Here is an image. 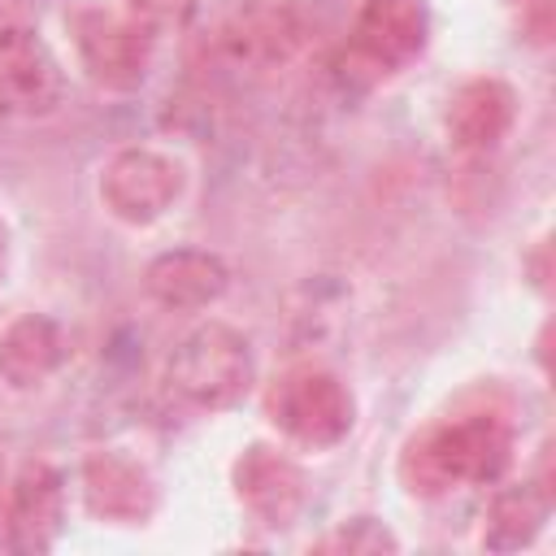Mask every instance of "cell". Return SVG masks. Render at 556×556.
Here are the masks:
<instances>
[{"label":"cell","instance_id":"obj_20","mask_svg":"<svg viewBox=\"0 0 556 556\" xmlns=\"http://www.w3.org/2000/svg\"><path fill=\"white\" fill-rule=\"evenodd\" d=\"M4 504H9V478H4V460H0V521H4Z\"/></svg>","mask_w":556,"mask_h":556},{"label":"cell","instance_id":"obj_10","mask_svg":"<svg viewBox=\"0 0 556 556\" xmlns=\"http://www.w3.org/2000/svg\"><path fill=\"white\" fill-rule=\"evenodd\" d=\"M61 508H65V478L48 460H26L17 478L9 482V539L22 552H43L61 534Z\"/></svg>","mask_w":556,"mask_h":556},{"label":"cell","instance_id":"obj_3","mask_svg":"<svg viewBox=\"0 0 556 556\" xmlns=\"http://www.w3.org/2000/svg\"><path fill=\"white\" fill-rule=\"evenodd\" d=\"M252 348L248 339L226 321L195 326L169 356V391L200 413H217L243 400L252 387Z\"/></svg>","mask_w":556,"mask_h":556},{"label":"cell","instance_id":"obj_2","mask_svg":"<svg viewBox=\"0 0 556 556\" xmlns=\"http://www.w3.org/2000/svg\"><path fill=\"white\" fill-rule=\"evenodd\" d=\"M326 13L317 0H243L217 26V56L230 70H282L313 48Z\"/></svg>","mask_w":556,"mask_h":556},{"label":"cell","instance_id":"obj_11","mask_svg":"<svg viewBox=\"0 0 556 556\" xmlns=\"http://www.w3.org/2000/svg\"><path fill=\"white\" fill-rule=\"evenodd\" d=\"M226 287H230L226 261L213 252H200V248L161 252L143 269V291L169 313H200V308L217 304L226 295Z\"/></svg>","mask_w":556,"mask_h":556},{"label":"cell","instance_id":"obj_8","mask_svg":"<svg viewBox=\"0 0 556 556\" xmlns=\"http://www.w3.org/2000/svg\"><path fill=\"white\" fill-rule=\"evenodd\" d=\"M235 495L261 526H291L308 500V478L278 447L252 443L235 460Z\"/></svg>","mask_w":556,"mask_h":556},{"label":"cell","instance_id":"obj_18","mask_svg":"<svg viewBox=\"0 0 556 556\" xmlns=\"http://www.w3.org/2000/svg\"><path fill=\"white\" fill-rule=\"evenodd\" d=\"M517 4V26L530 43L547 48L552 43V26H556V0H513Z\"/></svg>","mask_w":556,"mask_h":556},{"label":"cell","instance_id":"obj_7","mask_svg":"<svg viewBox=\"0 0 556 556\" xmlns=\"http://www.w3.org/2000/svg\"><path fill=\"white\" fill-rule=\"evenodd\" d=\"M182 161L156 148H122L100 169V200L104 208L126 226H152L161 222L174 200L182 195Z\"/></svg>","mask_w":556,"mask_h":556},{"label":"cell","instance_id":"obj_19","mask_svg":"<svg viewBox=\"0 0 556 556\" xmlns=\"http://www.w3.org/2000/svg\"><path fill=\"white\" fill-rule=\"evenodd\" d=\"M4 269H9V226L0 222V278H4Z\"/></svg>","mask_w":556,"mask_h":556},{"label":"cell","instance_id":"obj_1","mask_svg":"<svg viewBox=\"0 0 556 556\" xmlns=\"http://www.w3.org/2000/svg\"><path fill=\"white\" fill-rule=\"evenodd\" d=\"M508 460H513L508 417L495 408H478L417 430L400 452V482L421 500H439L473 482H500Z\"/></svg>","mask_w":556,"mask_h":556},{"label":"cell","instance_id":"obj_15","mask_svg":"<svg viewBox=\"0 0 556 556\" xmlns=\"http://www.w3.org/2000/svg\"><path fill=\"white\" fill-rule=\"evenodd\" d=\"M547 504H552V491L543 482H517V486H500L491 495V508H486V526H482V543L491 552H517L526 547L543 521H547Z\"/></svg>","mask_w":556,"mask_h":556},{"label":"cell","instance_id":"obj_17","mask_svg":"<svg viewBox=\"0 0 556 556\" xmlns=\"http://www.w3.org/2000/svg\"><path fill=\"white\" fill-rule=\"evenodd\" d=\"M195 13V0H126V17H135L143 30H178Z\"/></svg>","mask_w":556,"mask_h":556},{"label":"cell","instance_id":"obj_13","mask_svg":"<svg viewBox=\"0 0 556 556\" xmlns=\"http://www.w3.org/2000/svg\"><path fill=\"white\" fill-rule=\"evenodd\" d=\"M517 122V91L504 78H469L447 100V139L465 152L495 148Z\"/></svg>","mask_w":556,"mask_h":556},{"label":"cell","instance_id":"obj_5","mask_svg":"<svg viewBox=\"0 0 556 556\" xmlns=\"http://www.w3.org/2000/svg\"><path fill=\"white\" fill-rule=\"evenodd\" d=\"M426 35H430L426 0H361L352 30H348L343 70L369 83L387 78L426 48Z\"/></svg>","mask_w":556,"mask_h":556},{"label":"cell","instance_id":"obj_6","mask_svg":"<svg viewBox=\"0 0 556 556\" xmlns=\"http://www.w3.org/2000/svg\"><path fill=\"white\" fill-rule=\"evenodd\" d=\"M65 26L74 35L78 61L91 83L109 91H130L143 83L148 61H152V30H143L135 17L78 4L65 13Z\"/></svg>","mask_w":556,"mask_h":556},{"label":"cell","instance_id":"obj_21","mask_svg":"<svg viewBox=\"0 0 556 556\" xmlns=\"http://www.w3.org/2000/svg\"><path fill=\"white\" fill-rule=\"evenodd\" d=\"M4 104H9V100H4V96H0V122H4Z\"/></svg>","mask_w":556,"mask_h":556},{"label":"cell","instance_id":"obj_14","mask_svg":"<svg viewBox=\"0 0 556 556\" xmlns=\"http://www.w3.org/2000/svg\"><path fill=\"white\" fill-rule=\"evenodd\" d=\"M65 356H70L65 330L43 313H22L0 334V378L13 391L43 387L65 365Z\"/></svg>","mask_w":556,"mask_h":556},{"label":"cell","instance_id":"obj_4","mask_svg":"<svg viewBox=\"0 0 556 556\" xmlns=\"http://www.w3.org/2000/svg\"><path fill=\"white\" fill-rule=\"evenodd\" d=\"M265 413L291 443L321 452V447H334L352 434L356 400L330 369L295 365V369H287L269 382Z\"/></svg>","mask_w":556,"mask_h":556},{"label":"cell","instance_id":"obj_9","mask_svg":"<svg viewBox=\"0 0 556 556\" xmlns=\"http://www.w3.org/2000/svg\"><path fill=\"white\" fill-rule=\"evenodd\" d=\"M83 500L100 521L139 526L156 508V482L135 456L104 447L83 460Z\"/></svg>","mask_w":556,"mask_h":556},{"label":"cell","instance_id":"obj_12","mask_svg":"<svg viewBox=\"0 0 556 556\" xmlns=\"http://www.w3.org/2000/svg\"><path fill=\"white\" fill-rule=\"evenodd\" d=\"M61 65L26 26H0V96L26 113H52L61 100Z\"/></svg>","mask_w":556,"mask_h":556},{"label":"cell","instance_id":"obj_16","mask_svg":"<svg viewBox=\"0 0 556 556\" xmlns=\"http://www.w3.org/2000/svg\"><path fill=\"white\" fill-rule=\"evenodd\" d=\"M317 547H321V552H395L400 543H395V534H391L382 521H374V517H352V521H343L334 534H326Z\"/></svg>","mask_w":556,"mask_h":556}]
</instances>
